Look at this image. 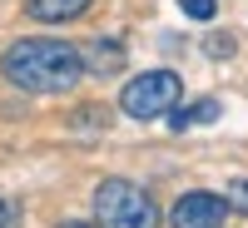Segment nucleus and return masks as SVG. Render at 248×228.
Returning a JSON list of instances; mask_svg holds the SVG:
<instances>
[{
  "instance_id": "1",
  "label": "nucleus",
  "mask_w": 248,
  "mask_h": 228,
  "mask_svg": "<svg viewBox=\"0 0 248 228\" xmlns=\"http://www.w3.org/2000/svg\"><path fill=\"white\" fill-rule=\"evenodd\" d=\"M0 75L25 94H65L85 79V55L65 40H15L0 55Z\"/></svg>"
},
{
  "instance_id": "2",
  "label": "nucleus",
  "mask_w": 248,
  "mask_h": 228,
  "mask_svg": "<svg viewBox=\"0 0 248 228\" xmlns=\"http://www.w3.org/2000/svg\"><path fill=\"white\" fill-rule=\"evenodd\" d=\"M94 223L99 228H159V203L129 179H105L94 189Z\"/></svg>"
},
{
  "instance_id": "3",
  "label": "nucleus",
  "mask_w": 248,
  "mask_h": 228,
  "mask_svg": "<svg viewBox=\"0 0 248 228\" xmlns=\"http://www.w3.org/2000/svg\"><path fill=\"white\" fill-rule=\"evenodd\" d=\"M179 94H184V85H179L174 70H149V75H139L119 90V109L129 119H159L179 105Z\"/></svg>"
},
{
  "instance_id": "4",
  "label": "nucleus",
  "mask_w": 248,
  "mask_h": 228,
  "mask_svg": "<svg viewBox=\"0 0 248 228\" xmlns=\"http://www.w3.org/2000/svg\"><path fill=\"white\" fill-rule=\"evenodd\" d=\"M223 218H229V198L223 194H203V189L184 194L174 203V213H169L174 228H223Z\"/></svg>"
},
{
  "instance_id": "5",
  "label": "nucleus",
  "mask_w": 248,
  "mask_h": 228,
  "mask_svg": "<svg viewBox=\"0 0 248 228\" xmlns=\"http://www.w3.org/2000/svg\"><path fill=\"white\" fill-rule=\"evenodd\" d=\"M94 5V0H25L30 20H45V25H60V20H79Z\"/></svg>"
},
{
  "instance_id": "6",
  "label": "nucleus",
  "mask_w": 248,
  "mask_h": 228,
  "mask_svg": "<svg viewBox=\"0 0 248 228\" xmlns=\"http://www.w3.org/2000/svg\"><path fill=\"white\" fill-rule=\"evenodd\" d=\"M209 119H218V105L214 99H199V105H189V109H169V124L174 129H189V124H209Z\"/></svg>"
},
{
  "instance_id": "7",
  "label": "nucleus",
  "mask_w": 248,
  "mask_h": 228,
  "mask_svg": "<svg viewBox=\"0 0 248 228\" xmlns=\"http://www.w3.org/2000/svg\"><path fill=\"white\" fill-rule=\"evenodd\" d=\"M179 5H184V15H194V20H214L218 0H179Z\"/></svg>"
},
{
  "instance_id": "8",
  "label": "nucleus",
  "mask_w": 248,
  "mask_h": 228,
  "mask_svg": "<svg viewBox=\"0 0 248 228\" xmlns=\"http://www.w3.org/2000/svg\"><path fill=\"white\" fill-rule=\"evenodd\" d=\"M0 228H20V203L15 198H0Z\"/></svg>"
},
{
  "instance_id": "9",
  "label": "nucleus",
  "mask_w": 248,
  "mask_h": 228,
  "mask_svg": "<svg viewBox=\"0 0 248 228\" xmlns=\"http://www.w3.org/2000/svg\"><path fill=\"white\" fill-rule=\"evenodd\" d=\"M229 209H243V213H248V179L233 183V203H229Z\"/></svg>"
},
{
  "instance_id": "10",
  "label": "nucleus",
  "mask_w": 248,
  "mask_h": 228,
  "mask_svg": "<svg viewBox=\"0 0 248 228\" xmlns=\"http://www.w3.org/2000/svg\"><path fill=\"white\" fill-rule=\"evenodd\" d=\"M94 65H119V45H99V55H94Z\"/></svg>"
},
{
  "instance_id": "11",
  "label": "nucleus",
  "mask_w": 248,
  "mask_h": 228,
  "mask_svg": "<svg viewBox=\"0 0 248 228\" xmlns=\"http://www.w3.org/2000/svg\"><path fill=\"white\" fill-rule=\"evenodd\" d=\"M60 228H99V223H60Z\"/></svg>"
}]
</instances>
